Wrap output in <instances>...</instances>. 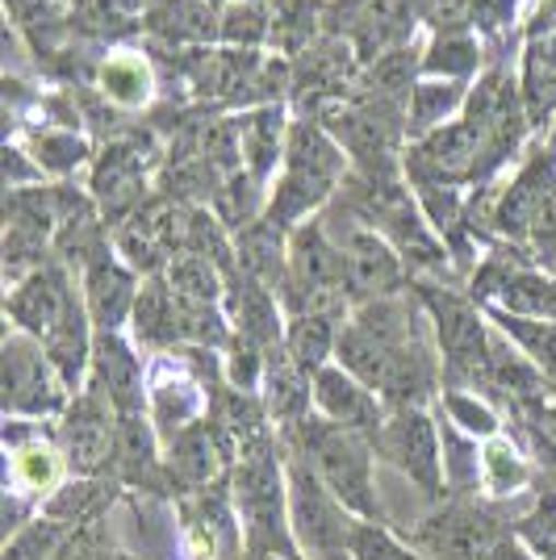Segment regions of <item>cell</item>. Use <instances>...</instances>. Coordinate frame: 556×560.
Listing matches in <instances>:
<instances>
[{
    "mask_svg": "<svg viewBox=\"0 0 556 560\" xmlns=\"http://www.w3.org/2000/svg\"><path fill=\"white\" fill-rule=\"evenodd\" d=\"M397 280H402V268L394 252L372 234H351L344 252V289L369 302H385V293H394Z\"/></svg>",
    "mask_w": 556,
    "mask_h": 560,
    "instance_id": "obj_9",
    "label": "cell"
},
{
    "mask_svg": "<svg viewBox=\"0 0 556 560\" xmlns=\"http://www.w3.org/2000/svg\"><path fill=\"white\" fill-rule=\"evenodd\" d=\"M222 460H227V447L218 444L213 427H188L172 440V477L188 490H209Z\"/></svg>",
    "mask_w": 556,
    "mask_h": 560,
    "instance_id": "obj_11",
    "label": "cell"
},
{
    "mask_svg": "<svg viewBox=\"0 0 556 560\" xmlns=\"http://www.w3.org/2000/svg\"><path fill=\"white\" fill-rule=\"evenodd\" d=\"M50 560H109V539H105L101 518L84 523V527H76V532L63 539V548H59Z\"/></svg>",
    "mask_w": 556,
    "mask_h": 560,
    "instance_id": "obj_26",
    "label": "cell"
},
{
    "mask_svg": "<svg viewBox=\"0 0 556 560\" xmlns=\"http://www.w3.org/2000/svg\"><path fill=\"white\" fill-rule=\"evenodd\" d=\"M231 502L239 514V532L247 560H273L298 552L289 532V481L280 468L273 440L259 435L234 456L231 468Z\"/></svg>",
    "mask_w": 556,
    "mask_h": 560,
    "instance_id": "obj_1",
    "label": "cell"
},
{
    "mask_svg": "<svg viewBox=\"0 0 556 560\" xmlns=\"http://www.w3.org/2000/svg\"><path fill=\"white\" fill-rule=\"evenodd\" d=\"M68 305H71V293L63 289L59 277H30V284L13 298V318L25 330H34V335L47 339L50 330L59 327V318L68 314Z\"/></svg>",
    "mask_w": 556,
    "mask_h": 560,
    "instance_id": "obj_13",
    "label": "cell"
},
{
    "mask_svg": "<svg viewBox=\"0 0 556 560\" xmlns=\"http://www.w3.org/2000/svg\"><path fill=\"white\" fill-rule=\"evenodd\" d=\"M285 440L293 447V456H302L305 465L314 468V477L356 518L381 523V506H377V490H372V444H364L360 435H351V431H344V427H335V422L326 419H305Z\"/></svg>",
    "mask_w": 556,
    "mask_h": 560,
    "instance_id": "obj_2",
    "label": "cell"
},
{
    "mask_svg": "<svg viewBox=\"0 0 556 560\" xmlns=\"http://www.w3.org/2000/svg\"><path fill=\"white\" fill-rule=\"evenodd\" d=\"M377 452H385L422 493H443V486H448L440 431H436V422L427 419L418 406H406V410L390 415Z\"/></svg>",
    "mask_w": 556,
    "mask_h": 560,
    "instance_id": "obj_5",
    "label": "cell"
},
{
    "mask_svg": "<svg viewBox=\"0 0 556 560\" xmlns=\"http://www.w3.org/2000/svg\"><path fill=\"white\" fill-rule=\"evenodd\" d=\"M502 539V523L468 502L443 506L410 532V544L422 552V560H489Z\"/></svg>",
    "mask_w": 556,
    "mask_h": 560,
    "instance_id": "obj_4",
    "label": "cell"
},
{
    "mask_svg": "<svg viewBox=\"0 0 556 560\" xmlns=\"http://www.w3.org/2000/svg\"><path fill=\"white\" fill-rule=\"evenodd\" d=\"M489 560H540V557H532V552H528L519 539L507 536L502 544H498V548H494V557H489Z\"/></svg>",
    "mask_w": 556,
    "mask_h": 560,
    "instance_id": "obj_29",
    "label": "cell"
},
{
    "mask_svg": "<svg viewBox=\"0 0 556 560\" xmlns=\"http://www.w3.org/2000/svg\"><path fill=\"white\" fill-rule=\"evenodd\" d=\"M105 406H114V401L105 394H89L80 397L63 419V456H68L71 472H80V477H93L114 460L117 427L109 422Z\"/></svg>",
    "mask_w": 556,
    "mask_h": 560,
    "instance_id": "obj_8",
    "label": "cell"
},
{
    "mask_svg": "<svg viewBox=\"0 0 556 560\" xmlns=\"http://www.w3.org/2000/svg\"><path fill=\"white\" fill-rule=\"evenodd\" d=\"M155 419H160V431L163 435H181V431H188L185 422L197 415V389H193V381H185V376H167V381H155Z\"/></svg>",
    "mask_w": 556,
    "mask_h": 560,
    "instance_id": "obj_18",
    "label": "cell"
},
{
    "mask_svg": "<svg viewBox=\"0 0 556 560\" xmlns=\"http://www.w3.org/2000/svg\"><path fill=\"white\" fill-rule=\"evenodd\" d=\"M335 348V327H331V314H302L293 327H289V360L302 369V373H323L326 355Z\"/></svg>",
    "mask_w": 556,
    "mask_h": 560,
    "instance_id": "obj_16",
    "label": "cell"
},
{
    "mask_svg": "<svg viewBox=\"0 0 556 560\" xmlns=\"http://www.w3.org/2000/svg\"><path fill=\"white\" fill-rule=\"evenodd\" d=\"M514 539L540 560H556V490H544L514 527Z\"/></svg>",
    "mask_w": 556,
    "mask_h": 560,
    "instance_id": "obj_19",
    "label": "cell"
},
{
    "mask_svg": "<svg viewBox=\"0 0 556 560\" xmlns=\"http://www.w3.org/2000/svg\"><path fill=\"white\" fill-rule=\"evenodd\" d=\"M305 406H310V389H305L302 369L293 360H268L264 364V410L277 419L285 435L310 419Z\"/></svg>",
    "mask_w": 556,
    "mask_h": 560,
    "instance_id": "obj_12",
    "label": "cell"
},
{
    "mask_svg": "<svg viewBox=\"0 0 556 560\" xmlns=\"http://www.w3.org/2000/svg\"><path fill=\"white\" fill-rule=\"evenodd\" d=\"M101 89L114 96L117 105H142L151 93V71L135 55H121V59H109L101 68Z\"/></svg>",
    "mask_w": 556,
    "mask_h": 560,
    "instance_id": "obj_20",
    "label": "cell"
},
{
    "mask_svg": "<svg viewBox=\"0 0 556 560\" xmlns=\"http://www.w3.org/2000/svg\"><path fill=\"white\" fill-rule=\"evenodd\" d=\"M96 389L114 401V410L121 419L142 410L139 364H135L130 348H126L121 339H114V335H105V339L96 343Z\"/></svg>",
    "mask_w": 556,
    "mask_h": 560,
    "instance_id": "obj_10",
    "label": "cell"
},
{
    "mask_svg": "<svg viewBox=\"0 0 556 560\" xmlns=\"http://www.w3.org/2000/svg\"><path fill=\"white\" fill-rule=\"evenodd\" d=\"M63 406L59 381L43 360V351L25 339H9L4 348V410L9 415H55Z\"/></svg>",
    "mask_w": 556,
    "mask_h": 560,
    "instance_id": "obj_7",
    "label": "cell"
},
{
    "mask_svg": "<svg viewBox=\"0 0 556 560\" xmlns=\"http://www.w3.org/2000/svg\"><path fill=\"white\" fill-rule=\"evenodd\" d=\"M13 481L22 486L30 498L38 493H59L63 490V456L50 444H30L13 452Z\"/></svg>",
    "mask_w": 556,
    "mask_h": 560,
    "instance_id": "obj_15",
    "label": "cell"
},
{
    "mask_svg": "<svg viewBox=\"0 0 556 560\" xmlns=\"http://www.w3.org/2000/svg\"><path fill=\"white\" fill-rule=\"evenodd\" d=\"M502 327H507L523 348L532 351V360H540L544 369H553L556 373V323H535L532 327V323H523V318L510 314V318H502Z\"/></svg>",
    "mask_w": 556,
    "mask_h": 560,
    "instance_id": "obj_25",
    "label": "cell"
},
{
    "mask_svg": "<svg viewBox=\"0 0 556 560\" xmlns=\"http://www.w3.org/2000/svg\"><path fill=\"white\" fill-rule=\"evenodd\" d=\"M443 444H448L443 477H448L456 490H473V486H477V465H482V456L473 452V444L464 447L461 435H452V431H443Z\"/></svg>",
    "mask_w": 556,
    "mask_h": 560,
    "instance_id": "obj_27",
    "label": "cell"
},
{
    "mask_svg": "<svg viewBox=\"0 0 556 560\" xmlns=\"http://www.w3.org/2000/svg\"><path fill=\"white\" fill-rule=\"evenodd\" d=\"M167 277H172V293H176V298H185V302L209 305L213 298H218V280H213V268H209L201 256L176 259Z\"/></svg>",
    "mask_w": 556,
    "mask_h": 560,
    "instance_id": "obj_24",
    "label": "cell"
},
{
    "mask_svg": "<svg viewBox=\"0 0 556 560\" xmlns=\"http://www.w3.org/2000/svg\"><path fill=\"white\" fill-rule=\"evenodd\" d=\"M443 406H448V415L461 422L468 435H494V431H498V415H494L489 406H482L477 397L448 394V397H443Z\"/></svg>",
    "mask_w": 556,
    "mask_h": 560,
    "instance_id": "obj_28",
    "label": "cell"
},
{
    "mask_svg": "<svg viewBox=\"0 0 556 560\" xmlns=\"http://www.w3.org/2000/svg\"><path fill=\"white\" fill-rule=\"evenodd\" d=\"M482 477H486V486L494 493H514L528 486V465H523V456L507 444V440H489L482 447Z\"/></svg>",
    "mask_w": 556,
    "mask_h": 560,
    "instance_id": "obj_21",
    "label": "cell"
},
{
    "mask_svg": "<svg viewBox=\"0 0 556 560\" xmlns=\"http://www.w3.org/2000/svg\"><path fill=\"white\" fill-rule=\"evenodd\" d=\"M285 481H289V532H293V548L305 560H351V532H356L360 518L326 490L302 456H289Z\"/></svg>",
    "mask_w": 556,
    "mask_h": 560,
    "instance_id": "obj_3",
    "label": "cell"
},
{
    "mask_svg": "<svg viewBox=\"0 0 556 560\" xmlns=\"http://www.w3.org/2000/svg\"><path fill=\"white\" fill-rule=\"evenodd\" d=\"M135 277L117 272L114 264H96L93 268V310L101 327L114 330L130 310H135Z\"/></svg>",
    "mask_w": 556,
    "mask_h": 560,
    "instance_id": "obj_17",
    "label": "cell"
},
{
    "mask_svg": "<svg viewBox=\"0 0 556 560\" xmlns=\"http://www.w3.org/2000/svg\"><path fill=\"white\" fill-rule=\"evenodd\" d=\"M314 401H318V410H323L326 422H335V427H344L351 435H360L364 444H381V431H385V406H381V397L372 394L369 385H360L351 373L344 369H323V373L314 376Z\"/></svg>",
    "mask_w": 556,
    "mask_h": 560,
    "instance_id": "obj_6",
    "label": "cell"
},
{
    "mask_svg": "<svg viewBox=\"0 0 556 560\" xmlns=\"http://www.w3.org/2000/svg\"><path fill=\"white\" fill-rule=\"evenodd\" d=\"M502 305L510 314H544V318H556V289L540 277H514L502 289Z\"/></svg>",
    "mask_w": 556,
    "mask_h": 560,
    "instance_id": "obj_23",
    "label": "cell"
},
{
    "mask_svg": "<svg viewBox=\"0 0 556 560\" xmlns=\"http://www.w3.org/2000/svg\"><path fill=\"white\" fill-rule=\"evenodd\" d=\"M273 560H305L302 552H289V557H273Z\"/></svg>",
    "mask_w": 556,
    "mask_h": 560,
    "instance_id": "obj_30",
    "label": "cell"
},
{
    "mask_svg": "<svg viewBox=\"0 0 556 560\" xmlns=\"http://www.w3.org/2000/svg\"><path fill=\"white\" fill-rule=\"evenodd\" d=\"M351 560H422L418 548L402 544L394 532H385L381 523H356L351 532Z\"/></svg>",
    "mask_w": 556,
    "mask_h": 560,
    "instance_id": "obj_22",
    "label": "cell"
},
{
    "mask_svg": "<svg viewBox=\"0 0 556 560\" xmlns=\"http://www.w3.org/2000/svg\"><path fill=\"white\" fill-rule=\"evenodd\" d=\"M114 460L130 481H139V486H155V477H160V460H155V440H151V427L142 422V415H126V419H117Z\"/></svg>",
    "mask_w": 556,
    "mask_h": 560,
    "instance_id": "obj_14",
    "label": "cell"
}]
</instances>
